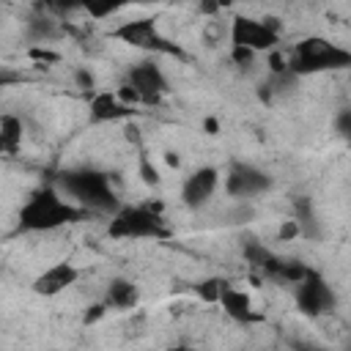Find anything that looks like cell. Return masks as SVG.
I'll return each instance as SVG.
<instances>
[{"label":"cell","instance_id":"9","mask_svg":"<svg viewBox=\"0 0 351 351\" xmlns=\"http://www.w3.org/2000/svg\"><path fill=\"white\" fill-rule=\"evenodd\" d=\"M123 82L137 90V96H140L143 104H159L170 93V80H167V74L162 71V66L154 58H145V60L132 63Z\"/></svg>","mask_w":351,"mask_h":351},{"label":"cell","instance_id":"15","mask_svg":"<svg viewBox=\"0 0 351 351\" xmlns=\"http://www.w3.org/2000/svg\"><path fill=\"white\" fill-rule=\"evenodd\" d=\"M241 255H244V261H247L252 269H258L263 277H271L274 266L280 263V255L271 252V250H269L263 241H258V239L244 241V244H241Z\"/></svg>","mask_w":351,"mask_h":351},{"label":"cell","instance_id":"17","mask_svg":"<svg viewBox=\"0 0 351 351\" xmlns=\"http://www.w3.org/2000/svg\"><path fill=\"white\" fill-rule=\"evenodd\" d=\"M228 285H230V282H228L225 277L211 274V277H203V280L195 285V293H197V299L206 302V304H219V299H222V293H225Z\"/></svg>","mask_w":351,"mask_h":351},{"label":"cell","instance_id":"6","mask_svg":"<svg viewBox=\"0 0 351 351\" xmlns=\"http://www.w3.org/2000/svg\"><path fill=\"white\" fill-rule=\"evenodd\" d=\"M110 38L121 41V44H126L132 49L148 52V55H181V49L170 38L162 36L156 19H151V16H137V19L118 22L110 30Z\"/></svg>","mask_w":351,"mask_h":351},{"label":"cell","instance_id":"11","mask_svg":"<svg viewBox=\"0 0 351 351\" xmlns=\"http://www.w3.org/2000/svg\"><path fill=\"white\" fill-rule=\"evenodd\" d=\"M77 280H80V269L71 261H55L33 277L30 291L41 299H55V296L66 293L69 288H74Z\"/></svg>","mask_w":351,"mask_h":351},{"label":"cell","instance_id":"23","mask_svg":"<svg viewBox=\"0 0 351 351\" xmlns=\"http://www.w3.org/2000/svg\"><path fill=\"white\" fill-rule=\"evenodd\" d=\"M27 58L36 60V63H55V60H60V55L52 52L49 47H30L27 49Z\"/></svg>","mask_w":351,"mask_h":351},{"label":"cell","instance_id":"14","mask_svg":"<svg viewBox=\"0 0 351 351\" xmlns=\"http://www.w3.org/2000/svg\"><path fill=\"white\" fill-rule=\"evenodd\" d=\"M101 302L107 304V310H132L140 302V288L129 277H112L104 285Z\"/></svg>","mask_w":351,"mask_h":351},{"label":"cell","instance_id":"16","mask_svg":"<svg viewBox=\"0 0 351 351\" xmlns=\"http://www.w3.org/2000/svg\"><path fill=\"white\" fill-rule=\"evenodd\" d=\"M25 140V123L16 112H3L0 115V151L5 156H14L22 148Z\"/></svg>","mask_w":351,"mask_h":351},{"label":"cell","instance_id":"7","mask_svg":"<svg viewBox=\"0 0 351 351\" xmlns=\"http://www.w3.org/2000/svg\"><path fill=\"white\" fill-rule=\"evenodd\" d=\"M293 304H296V310H299L304 318L321 321V318H326V315L335 313V307H337V293H335V288L326 282V277L313 269V271L293 288Z\"/></svg>","mask_w":351,"mask_h":351},{"label":"cell","instance_id":"24","mask_svg":"<svg viewBox=\"0 0 351 351\" xmlns=\"http://www.w3.org/2000/svg\"><path fill=\"white\" fill-rule=\"evenodd\" d=\"M255 58H258V55H252L250 49H241V47H230V60H233L236 66H250Z\"/></svg>","mask_w":351,"mask_h":351},{"label":"cell","instance_id":"10","mask_svg":"<svg viewBox=\"0 0 351 351\" xmlns=\"http://www.w3.org/2000/svg\"><path fill=\"white\" fill-rule=\"evenodd\" d=\"M219 170L214 167V165H200V167H195L184 181H181V203L186 206V208H192V211H197V208H203V206H208L211 203V197H214V192H217V186H219Z\"/></svg>","mask_w":351,"mask_h":351},{"label":"cell","instance_id":"25","mask_svg":"<svg viewBox=\"0 0 351 351\" xmlns=\"http://www.w3.org/2000/svg\"><path fill=\"white\" fill-rule=\"evenodd\" d=\"M203 129H206V134H217V132H219V121L211 115V118L203 121Z\"/></svg>","mask_w":351,"mask_h":351},{"label":"cell","instance_id":"12","mask_svg":"<svg viewBox=\"0 0 351 351\" xmlns=\"http://www.w3.org/2000/svg\"><path fill=\"white\" fill-rule=\"evenodd\" d=\"M137 115L134 107L123 104L115 90H96L90 99H88V121L93 126L99 123H121V121H132Z\"/></svg>","mask_w":351,"mask_h":351},{"label":"cell","instance_id":"27","mask_svg":"<svg viewBox=\"0 0 351 351\" xmlns=\"http://www.w3.org/2000/svg\"><path fill=\"white\" fill-rule=\"evenodd\" d=\"M293 348H296V351H326V348H318V346H307V343H296Z\"/></svg>","mask_w":351,"mask_h":351},{"label":"cell","instance_id":"22","mask_svg":"<svg viewBox=\"0 0 351 351\" xmlns=\"http://www.w3.org/2000/svg\"><path fill=\"white\" fill-rule=\"evenodd\" d=\"M302 236V225L296 219H282V225L277 228V241H293Z\"/></svg>","mask_w":351,"mask_h":351},{"label":"cell","instance_id":"18","mask_svg":"<svg viewBox=\"0 0 351 351\" xmlns=\"http://www.w3.org/2000/svg\"><path fill=\"white\" fill-rule=\"evenodd\" d=\"M137 176H140V181L145 184V186H159V170L154 167V162H151V156L148 154H137Z\"/></svg>","mask_w":351,"mask_h":351},{"label":"cell","instance_id":"20","mask_svg":"<svg viewBox=\"0 0 351 351\" xmlns=\"http://www.w3.org/2000/svg\"><path fill=\"white\" fill-rule=\"evenodd\" d=\"M82 11H85L90 19L101 22V19L115 16V14L121 11V5H112V3H85V5H82Z\"/></svg>","mask_w":351,"mask_h":351},{"label":"cell","instance_id":"3","mask_svg":"<svg viewBox=\"0 0 351 351\" xmlns=\"http://www.w3.org/2000/svg\"><path fill=\"white\" fill-rule=\"evenodd\" d=\"M346 69H351V49L326 36H304L288 52V74L296 80Z\"/></svg>","mask_w":351,"mask_h":351},{"label":"cell","instance_id":"13","mask_svg":"<svg viewBox=\"0 0 351 351\" xmlns=\"http://www.w3.org/2000/svg\"><path fill=\"white\" fill-rule=\"evenodd\" d=\"M219 310L239 326H258L263 324V313L255 310V302L247 291L236 288V285H228L222 299H219Z\"/></svg>","mask_w":351,"mask_h":351},{"label":"cell","instance_id":"5","mask_svg":"<svg viewBox=\"0 0 351 351\" xmlns=\"http://www.w3.org/2000/svg\"><path fill=\"white\" fill-rule=\"evenodd\" d=\"M282 25L277 16H247L239 14L230 19V47H241L250 49L252 55H263V52H274L280 44V33Z\"/></svg>","mask_w":351,"mask_h":351},{"label":"cell","instance_id":"19","mask_svg":"<svg viewBox=\"0 0 351 351\" xmlns=\"http://www.w3.org/2000/svg\"><path fill=\"white\" fill-rule=\"evenodd\" d=\"M71 80H74V88L77 90H82V93H96L99 88H96V74L88 69V66H77L74 71H71Z\"/></svg>","mask_w":351,"mask_h":351},{"label":"cell","instance_id":"26","mask_svg":"<svg viewBox=\"0 0 351 351\" xmlns=\"http://www.w3.org/2000/svg\"><path fill=\"white\" fill-rule=\"evenodd\" d=\"M162 351H195L189 343H173V346H167V348H162Z\"/></svg>","mask_w":351,"mask_h":351},{"label":"cell","instance_id":"4","mask_svg":"<svg viewBox=\"0 0 351 351\" xmlns=\"http://www.w3.org/2000/svg\"><path fill=\"white\" fill-rule=\"evenodd\" d=\"M107 239L112 241H165L170 239V225L162 217V206L156 203H123L107 219Z\"/></svg>","mask_w":351,"mask_h":351},{"label":"cell","instance_id":"1","mask_svg":"<svg viewBox=\"0 0 351 351\" xmlns=\"http://www.w3.org/2000/svg\"><path fill=\"white\" fill-rule=\"evenodd\" d=\"M93 217L82 206L71 203L55 184H44L27 195V200L16 211L19 233H55L66 225H77Z\"/></svg>","mask_w":351,"mask_h":351},{"label":"cell","instance_id":"21","mask_svg":"<svg viewBox=\"0 0 351 351\" xmlns=\"http://www.w3.org/2000/svg\"><path fill=\"white\" fill-rule=\"evenodd\" d=\"M332 126H335L337 137H343V140H351V107H340V110L335 112V121H332Z\"/></svg>","mask_w":351,"mask_h":351},{"label":"cell","instance_id":"2","mask_svg":"<svg viewBox=\"0 0 351 351\" xmlns=\"http://www.w3.org/2000/svg\"><path fill=\"white\" fill-rule=\"evenodd\" d=\"M55 186L77 206H82L90 214H107L112 217L123 203L118 200L110 176L93 167H74V170H63L55 181Z\"/></svg>","mask_w":351,"mask_h":351},{"label":"cell","instance_id":"8","mask_svg":"<svg viewBox=\"0 0 351 351\" xmlns=\"http://www.w3.org/2000/svg\"><path fill=\"white\" fill-rule=\"evenodd\" d=\"M222 186L228 197L250 200L271 189V176L252 162H230V167L222 176Z\"/></svg>","mask_w":351,"mask_h":351},{"label":"cell","instance_id":"28","mask_svg":"<svg viewBox=\"0 0 351 351\" xmlns=\"http://www.w3.org/2000/svg\"><path fill=\"white\" fill-rule=\"evenodd\" d=\"M165 159H167V165H170V167H178V156H173V151H167V154H165Z\"/></svg>","mask_w":351,"mask_h":351}]
</instances>
